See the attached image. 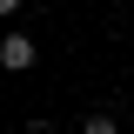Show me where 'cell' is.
<instances>
[{
    "instance_id": "1",
    "label": "cell",
    "mask_w": 134,
    "mask_h": 134,
    "mask_svg": "<svg viewBox=\"0 0 134 134\" xmlns=\"http://www.w3.org/2000/svg\"><path fill=\"white\" fill-rule=\"evenodd\" d=\"M40 60V40H34V34H7V40H0V67H7V74H27V67Z\"/></svg>"
},
{
    "instance_id": "2",
    "label": "cell",
    "mask_w": 134,
    "mask_h": 134,
    "mask_svg": "<svg viewBox=\"0 0 134 134\" xmlns=\"http://www.w3.org/2000/svg\"><path fill=\"white\" fill-rule=\"evenodd\" d=\"M81 134H121V121H114V114H87V121H81Z\"/></svg>"
},
{
    "instance_id": "3",
    "label": "cell",
    "mask_w": 134,
    "mask_h": 134,
    "mask_svg": "<svg viewBox=\"0 0 134 134\" xmlns=\"http://www.w3.org/2000/svg\"><path fill=\"white\" fill-rule=\"evenodd\" d=\"M27 134H54V121H40V114H34V121H27Z\"/></svg>"
},
{
    "instance_id": "4",
    "label": "cell",
    "mask_w": 134,
    "mask_h": 134,
    "mask_svg": "<svg viewBox=\"0 0 134 134\" xmlns=\"http://www.w3.org/2000/svg\"><path fill=\"white\" fill-rule=\"evenodd\" d=\"M20 7H27V0H0V14H7V20H14V14H20Z\"/></svg>"
}]
</instances>
